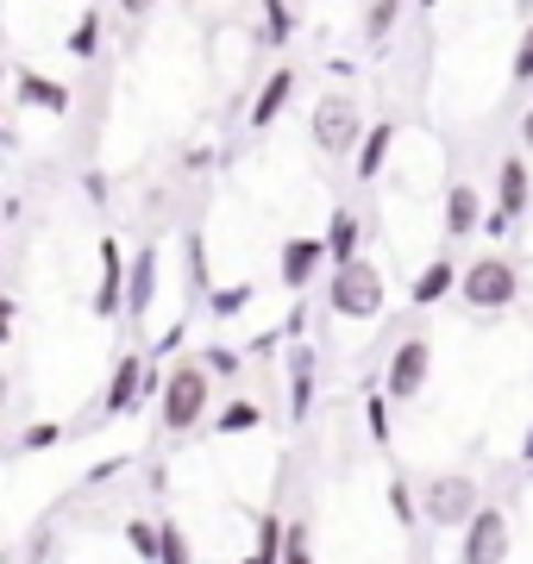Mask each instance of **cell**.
I'll use <instances>...</instances> for the list:
<instances>
[{
  "label": "cell",
  "mask_w": 533,
  "mask_h": 564,
  "mask_svg": "<svg viewBox=\"0 0 533 564\" xmlns=\"http://www.w3.org/2000/svg\"><path fill=\"white\" fill-rule=\"evenodd\" d=\"M214 414V377H207L202 351H188L164 370V389H157V426L164 433H195V426Z\"/></svg>",
  "instance_id": "6da1fadb"
},
{
  "label": "cell",
  "mask_w": 533,
  "mask_h": 564,
  "mask_svg": "<svg viewBox=\"0 0 533 564\" xmlns=\"http://www.w3.org/2000/svg\"><path fill=\"white\" fill-rule=\"evenodd\" d=\"M383 302H390V289H383V270H377L365 251H358L351 263H333V270H327V314L370 326L377 314H383Z\"/></svg>",
  "instance_id": "7a4b0ae2"
},
{
  "label": "cell",
  "mask_w": 533,
  "mask_h": 564,
  "mask_svg": "<svg viewBox=\"0 0 533 564\" xmlns=\"http://www.w3.org/2000/svg\"><path fill=\"white\" fill-rule=\"evenodd\" d=\"M421 521L439 527V533H458V527L471 521L477 508H483V489H477V477H465V470H439V477H427L421 484Z\"/></svg>",
  "instance_id": "3957f363"
},
{
  "label": "cell",
  "mask_w": 533,
  "mask_h": 564,
  "mask_svg": "<svg viewBox=\"0 0 533 564\" xmlns=\"http://www.w3.org/2000/svg\"><path fill=\"white\" fill-rule=\"evenodd\" d=\"M308 132H314V151H320V158H351V151H358V139H365L358 95H351V88L320 95V101H314V113H308Z\"/></svg>",
  "instance_id": "277c9868"
},
{
  "label": "cell",
  "mask_w": 533,
  "mask_h": 564,
  "mask_svg": "<svg viewBox=\"0 0 533 564\" xmlns=\"http://www.w3.org/2000/svg\"><path fill=\"white\" fill-rule=\"evenodd\" d=\"M458 295H465L471 314H502V307H514V295H521V270H514L502 251H490V258H477V263L458 270Z\"/></svg>",
  "instance_id": "5b68a950"
},
{
  "label": "cell",
  "mask_w": 533,
  "mask_h": 564,
  "mask_svg": "<svg viewBox=\"0 0 533 564\" xmlns=\"http://www.w3.org/2000/svg\"><path fill=\"white\" fill-rule=\"evenodd\" d=\"M509 545H514V527L496 502H483L458 527V564H509Z\"/></svg>",
  "instance_id": "8992f818"
},
{
  "label": "cell",
  "mask_w": 533,
  "mask_h": 564,
  "mask_svg": "<svg viewBox=\"0 0 533 564\" xmlns=\"http://www.w3.org/2000/svg\"><path fill=\"white\" fill-rule=\"evenodd\" d=\"M527 195H533L527 158H502V163H496V207L483 214V232H490V239H502V232L527 214Z\"/></svg>",
  "instance_id": "52a82bcc"
},
{
  "label": "cell",
  "mask_w": 533,
  "mask_h": 564,
  "mask_svg": "<svg viewBox=\"0 0 533 564\" xmlns=\"http://www.w3.org/2000/svg\"><path fill=\"white\" fill-rule=\"evenodd\" d=\"M427 377H433V345L427 339H402L390 351V364H383V395H390V402H414V395H421V389H427Z\"/></svg>",
  "instance_id": "ba28073f"
},
{
  "label": "cell",
  "mask_w": 533,
  "mask_h": 564,
  "mask_svg": "<svg viewBox=\"0 0 533 564\" xmlns=\"http://www.w3.org/2000/svg\"><path fill=\"white\" fill-rule=\"evenodd\" d=\"M144 370H151V364H144L139 351H120V358H113L107 389H101V421H126L132 408H151L144 402Z\"/></svg>",
  "instance_id": "9c48e42d"
},
{
  "label": "cell",
  "mask_w": 533,
  "mask_h": 564,
  "mask_svg": "<svg viewBox=\"0 0 533 564\" xmlns=\"http://www.w3.org/2000/svg\"><path fill=\"white\" fill-rule=\"evenodd\" d=\"M327 270V239H283L276 251V282L289 295H308V282Z\"/></svg>",
  "instance_id": "30bf717a"
},
{
  "label": "cell",
  "mask_w": 533,
  "mask_h": 564,
  "mask_svg": "<svg viewBox=\"0 0 533 564\" xmlns=\"http://www.w3.org/2000/svg\"><path fill=\"white\" fill-rule=\"evenodd\" d=\"M314 377H320L314 345L308 339H289L283 345V383H289V414H295V421H308V414H314Z\"/></svg>",
  "instance_id": "8fae6325"
},
{
  "label": "cell",
  "mask_w": 533,
  "mask_h": 564,
  "mask_svg": "<svg viewBox=\"0 0 533 564\" xmlns=\"http://www.w3.org/2000/svg\"><path fill=\"white\" fill-rule=\"evenodd\" d=\"M95 321H126V245L101 239V282H95Z\"/></svg>",
  "instance_id": "7c38bea8"
},
{
  "label": "cell",
  "mask_w": 533,
  "mask_h": 564,
  "mask_svg": "<svg viewBox=\"0 0 533 564\" xmlns=\"http://www.w3.org/2000/svg\"><path fill=\"white\" fill-rule=\"evenodd\" d=\"M13 101H20L25 113H51V120H63V113H69V101H76V95H69L63 82L39 76V69H20V76H13Z\"/></svg>",
  "instance_id": "4fadbf2b"
},
{
  "label": "cell",
  "mask_w": 533,
  "mask_h": 564,
  "mask_svg": "<svg viewBox=\"0 0 533 564\" xmlns=\"http://www.w3.org/2000/svg\"><path fill=\"white\" fill-rule=\"evenodd\" d=\"M295 101V69H270L264 82H258V95H251V132H270V126L283 120V107Z\"/></svg>",
  "instance_id": "5bb4252c"
},
{
  "label": "cell",
  "mask_w": 533,
  "mask_h": 564,
  "mask_svg": "<svg viewBox=\"0 0 533 564\" xmlns=\"http://www.w3.org/2000/svg\"><path fill=\"white\" fill-rule=\"evenodd\" d=\"M151 302H157V251L144 245V251H132V258H126V314H132V321H144V314H151Z\"/></svg>",
  "instance_id": "9a60e30c"
},
{
  "label": "cell",
  "mask_w": 533,
  "mask_h": 564,
  "mask_svg": "<svg viewBox=\"0 0 533 564\" xmlns=\"http://www.w3.org/2000/svg\"><path fill=\"white\" fill-rule=\"evenodd\" d=\"M483 195H477L471 182H452L446 188V239H471V232H483Z\"/></svg>",
  "instance_id": "2e32d148"
},
{
  "label": "cell",
  "mask_w": 533,
  "mask_h": 564,
  "mask_svg": "<svg viewBox=\"0 0 533 564\" xmlns=\"http://www.w3.org/2000/svg\"><path fill=\"white\" fill-rule=\"evenodd\" d=\"M390 151H395V126H365V139H358V151H351V176L358 182H377L383 170H390Z\"/></svg>",
  "instance_id": "e0dca14e"
},
{
  "label": "cell",
  "mask_w": 533,
  "mask_h": 564,
  "mask_svg": "<svg viewBox=\"0 0 533 564\" xmlns=\"http://www.w3.org/2000/svg\"><path fill=\"white\" fill-rule=\"evenodd\" d=\"M452 289H458V263H452V258H433V263H421V270H414L409 302H414V307H439Z\"/></svg>",
  "instance_id": "ac0fdd59"
},
{
  "label": "cell",
  "mask_w": 533,
  "mask_h": 564,
  "mask_svg": "<svg viewBox=\"0 0 533 564\" xmlns=\"http://www.w3.org/2000/svg\"><path fill=\"white\" fill-rule=\"evenodd\" d=\"M320 239H327V270H333V263H351V258H358V245H365V220H358L351 207H333Z\"/></svg>",
  "instance_id": "d6986e66"
},
{
  "label": "cell",
  "mask_w": 533,
  "mask_h": 564,
  "mask_svg": "<svg viewBox=\"0 0 533 564\" xmlns=\"http://www.w3.org/2000/svg\"><path fill=\"white\" fill-rule=\"evenodd\" d=\"M251 302H258V282H214L207 302H202V314L207 321H239Z\"/></svg>",
  "instance_id": "ffe728a7"
},
{
  "label": "cell",
  "mask_w": 533,
  "mask_h": 564,
  "mask_svg": "<svg viewBox=\"0 0 533 564\" xmlns=\"http://www.w3.org/2000/svg\"><path fill=\"white\" fill-rule=\"evenodd\" d=\"M183 263H188V270H183V295H188V302H207L214 270H207V239H202V232H188V239H183Z\"/></svg>",
  "instance_id": "44dd1931"
},
{
  "label": "cell",
  "mask_w": 533,
  "mask_h": 564,
  "mask_svg": "<svg viewBox=\"0 0 533 564\" xmlns=\"http://www.w3.org/2000/svg\"><path fill=\"white\" fill-rule=\"evenodd\" d=\"M246 564H283V514H251V558Z\"/></svg>",
  "instance_id": "7402d4cb"
},
{
  "label": "cell",
  "mask_w": 533,
  "mask_h": 564,
  "mask_svg": "<svg viewBox=\"0 0 533 564\" xmlns=\"http://www.w3.org/2000/svg\"><path fill=\"white\" fill-rule=\"evenodd\" d=\"M207 426H214V433H226V440H232V433H258V426H264V408L251 402V395H232L220 414H207Z\"/></svg>",
  "instance_id": "603a6c76"
},
{
  "label": "cell",
  "mask_w": 533,
  "mask_h": 564,
  "mask_svg": "<svg viewBox=\"0 0 533 564\" xmlns=\"http://www.w3.org/2000/svg\"><path fill=\"white\" fill-rule=\"evenodd\" d=\"M258 44H289L295 39V13H289V0H258Z\"/></svg>",
  "instance_id": "cb8c5ba5"
},
{
  "label": "cell",
  "mask_w": 533,
  "mask_h": 564,
  "mask_svg": "<svg viewBox=\"0 0 533 564\" xmlns=\"http://www.w3.org/2000/svg\"><path fill=\"white\" fill-rule=\"evenodd\" d=\"M157 564H195V545H188L183 521L157 514Z\"/></svg>",
  "instance_id": "d4e9b609"
},
{
  "label": "cell",
  "mask_w": 533,
  "mask_h": 564,
  "mask_svg": "<svg viewBox=\"0 0 533 564\" xmlns=\"http://www.w3.org/2000/svg\"><path fill=\"white\" fill-rule=\"evenodd\" d=\"M365 433H370V445H390L395 440V421H390V395L383 389H365Z\"/></svg>",
  "instance_id": "484cf974"
},
{
  "label": "cell",
  "mask_w": 533,
  "mask_h": 564,
  "mask_svg": "<svg viewBox=\"0 0 533 564\" xmlns=\"http://www.w3.org/2000/svg\"><path fill=\"white\" fill-rule=\"evenodd\" d=\"M69 51H76L83 63L101 51V7H83V13H76V25H69Z\"/></svg>",
  "instance_id": "4316f807"
},
{
  "label": "cell",
  "mask_w": 533,
  "mask_h": 564,
  "mask_svg": "<svg viewBox=\"0 0 533 564\" xmlns=\"http://www.w3.org/2000/svg\"><path fill=\"white\" fill-rule=\"evenodd\" d=\"M390 514H395V527H402V533H414V527H421V502H414L409 477H390Z\"/></svg>",
  "instance_id": "83f0119b"
},
{
  "label": "cell",
  "mask_w": 533,
  "mask_h": 564,
  "mask_svg": "<svg viewBox=\"0 0 533 564\" xmlns=\"http://www.w3.org/2000/svg\"><path fill=\"white\" fill-rule=\"evenodd\" d=\"M126 545H132L144 564H157V521H151V514H126Z\"/></svg>",
  "instance_id": "f1b7e54d"
},
{
  "label": "cell",
  "mask_w": 533,
  "mask_h": 564,
  "mask_svg": "<svg viewBox=\"0 0 533 564\" xmlns=\"http://www.w3.org/2000/svg\"><path fill=\"white\" fill-rule=\"evenodd\" d=\"M283 564H314V533H308V521H283Z\"/></svg>",
  "instance_id": "f546056e"
},
{
  "label": "cell",
  "mask_w": 533,
  "mask_h": 564,
  "mask_svg": "<svg viewBox=\"0 0 533 564\" xmlns=\"http://www.w3.org/2000/svg\"><path fill=\"white\" fill-rule=\"evenodd\" d=\"M202 364H207V377H214V383H232V377L246 370V364H239V351H232V345H202Z\"/></svg>",
  "instance_id": "4dcf8cb0"
},
{
  "label": "cell",
  "mask_w": 533,
  "mask_h": 564,
  "mask_svg": "<svg viewBox=\"0 0 533 564\" xmlns=\"http://www.w3.org/2000/svg\"><path fill=\"white\" fill-rule=\"evenodd\" d=\"M395 20H402V0H370V13H365V39H390L395 32Z\"/></svg>",
  "instance_id": "1f68e13d"
},
{
  "label": "cell",
  "mask_w": 533,
  "mask_h": 564,
  "mask_svg": "<svg viewBox=\"0 0 533 564\" xmlns=\"http://www.w3.org/2000/svg\"><path fill=\"white\" fill-rule=\"evenodd\" d=\"M51 445H63V421H32L20 433V452H51Z\"/></svg>",
  "instance_id": "d6a6232c"
},
{
  "label": "cell",
  "mask_w": 533,
  "mask_h": 564,
  "mask_svg": "<svg viewBox=\"0 0 533 564\" xmlns=\"http://www.w3.org/2000/svg\"><path fill=\"white\" fill-rule=\"evenodd\" d=\"M509 82H521V88H527V82H533V25H527V32H521V44H514Z\"/></svg>",
  "instance_id": "836d02e7"
},
{
  "label": "cell",
  "mask_w": 533,
  "mask_h": 564,
  "mask_svg": "<svg viewBox=\"0 0 533 564\" xmlns=\"http://www.w3.org/2000/svg\"><path fill=\"white\" fill-rule=\"evenodd\" d=\"M276 333H283V345H289V339H308V302H295V307H289Z\"/></svg>",
  "instance_id": "e575fe53"
},
{
  "label": "cell",
  "mask_w": 533,
  "mask_h": 564,
  "mask_svg": "<svg viewBox=\"0 0 533 564\" xmlns=\"http://www.w3.org/2000/svg\"><path fill=\"white\" fill-rule=\"evenodd\" d=\"M13 326H20V302H13V295H0V345L13 339Z\"/></svg>",
  "instance_id": "d590c367"
},
{
  "label": "cell",
  "mask_w": 533,
  "mask_h": 564,
  "mask_svg": "<svg viewBox=\"0 0 533 564\" xmlns=\"http://www.w3.org/2000/svg\"><path fill=\"white\" fill-rule=\"evenodd\" d=\"M207 163H214V151H207V144H188V151H183V170H188V176H202Z\"/></svg>",
  "instance_id": "8d00e7d4"
},
{
  "label": "cell",
  "mask_w": 533,
  "mask_h": 564,
  "mask_svg": "<svg viewBox=\"0 0 533 564\" xmlns=\"http://www.w3.org/2000/svg\"><path fill=\"white\" fill-rule=\"evenodd\" d=\"M183 333H188V326L176 321V326H170V333H164V339L151 345V358H170V351H176V345H183Z\"/></svg>",
  "instance_id": "74e56055"
},
{
  "label": "cell",
  "mask_w": 533,
  "mask_h": 564,
  "mask_svg": "<svg viewBox=\"0 0 533 564\" xmlns=\"http://www.w3.org/2000/svg\"><path fill=\"white\" fill-rule=\"evenodd\" d=\"M120 464H126V458H107V464H95V470H88V489H101L107 477H113V470H120Z\"/></svg>",
  "instance_id": "f35d334b"
},
{
  "label": "cell",
  "mask_w": 533,
  "mask_h": 564,
  "mask_svg": "<svg viewBox=\"0 0 533 564\" xmlns=\"http://www.w3.org/2000/svg\"><path fill=\"white\" fill-rule=\"evenodd\" d=\"M83 188H88V202H107V176H101V170H88Z\"/></svg>",
  "instance_id": "ab89813d"
},
{
  "label": "cell",
  "mask_w": 533,
  "mask_h": 564,
  "mask_svg": "<svg viewBox=\"0 0 533 564\" xmlns=\"http://www.w3.org/2000/svg\"><path fill=\"white\" fill-rule=\"evenodd\" d=\"M120 13H132V20H139V13H151V0H120Z\"/></svg>",
  "instance_id": "60d3db41"
},
{
  "label": "cell",
  "mask_w": 533,
  "mask_h": 564,
  "mask_svg": "<svg viewBox=\"0 0 533 564\" xmlns=\"http://www.w3.org/2000/svg\"><path fill=\"white\" fill-rule=\"evenodd\" d=\"M521 464H533V426L521 433Z\"/></svg>",
  "instance_id": "b9f144b4"
},
{
  "label": "cell",
  "mask_w": 533,
  "mask_h": 564,
  "mask_svg": "<svg viewBox=\"0 0 533 564\" xmlns=\"http://www.w3.org/2000/svg\"><path fill=\"white\" fill-rule=\"evenodd\" d=\"M521 144L533 151V107H527V120H521Z\"/></svg>",
  "instance_id": "7bdbcfd3"
},
{
  "label": "cell",
  "mask_w": 533,
  "mask_h": 564,
  "mask_svg": "<svg viewBox=\"0 0 533 564\" xmlns=\"http://www.w3.org/2000/svg\"><path fill=\"white\" fill-rule=\"evenodd\" d=\"M7 76H13V69H7V63H0V101H7Z\"/></svg>",
  "instance_id": "ee69618b"
},
{
  "label": "cell",
  "mask_w": 533,
  "mask_h": 564,
  "mask_svg": "<svg viewBox=\"0 0 533 564\" xmlns=\"http://www.w3.org/2000/svg\"><path fill=\"white\" fill-rule=\"evenodd\" d=\"M514 7H521V13H533V0H514Z\"/></svg>",
  "instance_id": "f6af8a7d"
},
{
  "label": "cell",
  "mask_w": 533,
  "mask_h": 564,
  "mask_svg": "<svg viewBox=\"0 0 533 564\" xmlns=\"http://www.w3.org/2000/svg\"><path fill=\"white\" fill-rule=\"evenodd\" d=\"M414 7H439V0H414Z\"/></svg>",
  "instance_id": "bcb514c9"
},
{
  "label": "cell",
  "mask_w": 533,
  "mask_h": 564,
  "mask_svg": "<svg viewBox=\"0 0 533 564\" xmlns=\"http://www.w3.org/2000/svg\"><path fill=\"white\" fill-rule=\"evenodd\" d=\"M527 484H533V464H527Z\"/></svg>",
  "instance_id": "7dc6e473"
},
{
  "label": "cell",
  "mask_w": 533,
  "mask_h": 564,
  "mask_svg": "<svg viewBox=\"0 0 533 564\" xmlns=\"http://www.w3.org/2000/svg\"><path fill=\"white\" fill-rule=\"evenodd\" d=\"M0 564H7V552H0Z\"/></svg>",
  "instance_id": "c3c4849f"
},
{
  "label": "cell",
  "mask_w": 533,
  "mask_h": 564,
  "mask_svg": "<svg viewBox=\"0 0 533 564\" xmlns=\"http://www.w3.org/2000/svg\"><path fill=\"white\" fill-rule=\"evenodd\" d=\"M151 7H157V0H151Z\"/></svg>",
  "instance_id": "681fc988"
},
{
  "label": "cell",
  "mask_w": 533,
  "mask_h": 564,
  "mask_svg": "<svg viewBox=\"0 0 533 564\" xmlns=\"http://www.w3.org/2000/svg\"><path fill=\"white\" fill-rule=\"evenodd\" d=\"M239 564H246V558H239Z\"/></svg>",
  "instance_id": "f907efd6"
}]
</instances>
